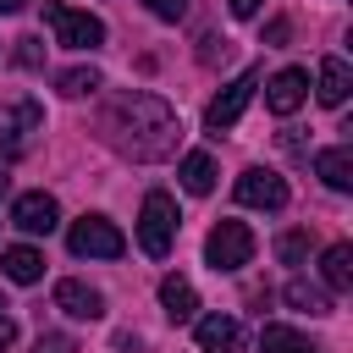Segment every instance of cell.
<instances>
[{"instance_id": "cell-1", "label": "cell", "mask_w": 353, "mask_h": 353, "mask_svg": "<svg viewBox=\"0 0 353 353\" xmlns=\"http://www.w3.org/2000/svg\"><path fill=\"white\" fill-rule=\"evenodd\" d=\"M105 138L127 154V160H165L182 138V121L176 110L160 99V94H143V88H127L105 105Z\"/></svg>"}, {"instance_id": "cell-2", "label": "cell", "mask_w": 353, "mask_h": 353, "mask_svg": "<svg viewBox=\"0 0 353 353\" xmlns=\"http://www.w3.org/2000/svg\"><path fill=\"white\" fill-rule=\"evenodd\" d=\"M171 243H176V199L154 188V193L143 199V210H138V248H143L149 259H165Z\"/></svg>"}, {"instance_id": "cell-3", "label": "cell", "mask_w": 353, "mask_h": 353, "mask_svg": "<svg viewBox=\"0 0 353 353\" xmlns=\"http://www.w3.org/2000/svg\"><path fill=\"white\" fill-rule=\"evenodd\" d=\"M44 22H50L55 44H66V50H99L105 44V22L88 11H72L61 0H44Z\"/></svg>"}, {"instance_id": "cell-4", "label": "cell", "mask_w": 353, "mask_h": 353, "mask_svg": "<svg viewBox=\"0 0 353 353\" xmlns=\"http://www.w3.org/2000/svg\"><path fill=\"white\" fill-rule=\"evenodd\" d=\"M66 248H72L77 259H121V254H127V237L116 232V221H105V215H83V221H72Z\"/></svg>"}, {"instance_id": "cell-5", "label": "cell", "mask_w": 353, "mask_h": 353, "mask_svg": "<svg viewBox=\"0 0 353 353\" xmlns=\"http://www.w3.org/2000/svg\"><path fill=\"white\" fill-rule=\"evenodd\" d=\"M204 259H210V270H243L254 259V232L243 221H215L204 237Z\"/></svg>"}, {"instance_id": "cell-6", "label": "cell", "mask_w": 353, "mask_h": 353, "mask_svg": "<svg viewBox=\"0 0 353 353\" xmlns=\"http://www.w3.org/2000/svg\"><path fill=\"white\" fill-rule=\"evenodd\" d=\"M254 88H259V72H243V77H232V83H226V88L210 99V110H204V127H210V132H226V127H237V116L248 110Z\"/></svg>"}, {"instance_id": "cell-7", "label": "cell", "mask_w": 353, "mask_h": 353, "mask_svg": "<svg viewBox=\"0 0 353 353\" xmlns=\"http://www.w3.org/2000/svg\"><path fill=\"white\" fill-rule=\"evenodd\" d=\"M232 193H237V204H248V210H281V204H287V182H281L276 171H265V165L243 171Z\"/></svg>"}, {"instance_id": "cell-8", "label": "cell", "mask_w": 353, "mask_h": 353, "mask_svg": "<svg viewBox=\"0 0 353 353\" xmlns=\"http://www.w3.org/2000/svg\"><path fill=\"white\" fill-rule=\"evenodd\" d=\"M11 221H17L28 237H50V232L61 226V204H55V199L39 188V193H22V199L11 204Z\"/></svg>"}, {"instance_id": "cell-9", "label": "cell", "mask_w": 353, "mask_h": 353, "mask_svg": "<svg viewBox=\"0 0 353 353\" xmlns=\"http://www.w3.org/2000/svg\"><path fill=\"white\" fill-rule=\"evenodd\" d=\"M303 99H309V72H303V66H287V72H276V77L265 83V105H270L276 116H292Z\"/></svg>"}, {"instance_id": "cell-10", "label": "cell", "mask_w": 353, "mask_h": 353, "mask_svg": "<svg viewBox=\"0 0 353 353\" xmlns=\"http://www.w3.org/2000/svg\"><path fill=\"white\" fill-rule=\"evenodd\" d=\"M55 309L72 320H99L105 314V292L88 281H55Z\"/></svg>"}, {"instance_id": "cell-11", "label": "cell", "mask_w": 353, "mask_h": 353, "mask_svg": "<svg viewBox=\"0 0 353 353\" xmlns=\"http://www.w3.org/2000/svg\"><path fill=\"white\" fill-rule=\"evenodd\" d=\"M193 336H199L204 353H243V325H237L232 314H204Z\"/></svg>"}, {"instance_id": "cell-12", "label": "cell", "mask_w": 353, "mask_h": 353, "mask_svg": "<svg viewBox=\"0 0 353 353\" xmlns=\"http://www.w3.org/2000/svg\"><path fill=\"white\" fill-rule=\"evenodd\" d=\"M314 171H320V182H325L331 193H347V188H353V149H347V143L320 149V154H314Z\"/></svg>"}, {"instance_id": "cell-13", "label": "cell", "mask_w": 353, "mask_h": 353, "mask_svg": "<svg viewBox=\"0 0 353 353\" xmlns=\"http://www.w3.org/2000/svg\"><path fill=\"white\" fill-rule=\"evenodd\" d=\"M160 309L182 325V320H193V309H199V292H193V281L188 276H165L160 281Z\"/></svg>"}, {"instance_id": "cell-14", "label": "cell", "mask_w": 353, "mask_h": 353, "mask_svg": "<svg viewBox=\"0 0 353 353\" xmlns=\"http://www.w3.org/2000/svg\"><path fill=\"white\" fill-rule=\"evenodd\" d=\"M347 88H353L347 61H342V55H325V61H320V88H314V94H320V105H342V99H347Z\"/></svg>"}, {"instance_id": "cell-15", "label": "cell", "mask_w": 353, "mask_h": 353, "mask_svg": "<svg viewBox=\"0 0 353 353\" xmlns=\"http://www.w3.org/2000/svg\"><path fill=\"white\" fill-rule=\"evenodd\" d=\"M0 270H6L11 281L33 287V281L44 276V254H39V248H28V243H17V248H6V254H0Z\"/></svg>"}, {"instance_id": "cell-16", "label": "cell", "mask_w": 353, "mask_h": 353, "mask_svg": "<svg viewBox=\"0 0 353 353\" xmlns=\"http://www.w3.org/2000/svg\"><path fill=\"white\" fill-rule=\"evenodd\" d=\"M320 276H325L331 292H347V287H353V248H347V243H331V248L320 254Z\"/></svg>"}, {"instance_id": "cell-17", "label": "cell", "mask_w": 353, "mask_h": 353, "mask_svg": "<svg viewBox=\"0 0 353 353\" xmlns=\"http://www.w3.org/2000/svg\"><path fill=\"white\" fill-rule=\"evenodd\" d=\"M259 347H265V353H320V347H314L303 331H292V325H265V331H259Z\"/></svg>"}, {"instance_id": "cell-18", "label": "cell", "mask_w": 353, "mask_h": 353, "mask_svg": "<svg viewBox=\"0 0 353 353\" xmlns=\"http://www.w3.org/2000/svg\"><path fill=\"white\" fill-rule=\"evenodd\" d=\"M182 188H188V193H210V188H215V160H210L204 149L182 154Z\"/></svg>"}, {"instance_id": "cell-19", "label": "cell", "mask_w": 353, "mask_h": 353, "mask_svg": "<svg viewBox=\"0 0 353 353\" xmlns=\"http://www.w3.org/2000/svg\"><path fill=\"white\" fill-rule=\"evenodd\" d=\"M287 303L292 309H303V314H331V292L325 287H314V281H287Z\"/></svg>"}, {"instance_id": "cell-20", "label": "cell", "mask_w": 353, "mask_h": 353, "mask_svg": "<svg viewBox=\"0 0 353 353\" xmlns=\"http://www.w3.org/2000/svg\"><path fill=\"white\" fill-rule=\"evenodd\" d=\"M55 88H61L66 99H83V94L99 88V72H94V66H66V72L55 77Z\"/></svg>"}, {"instance_id": "cell-21", "label": "cell", "mask_w": 353, "mask_h": 353, "mask_svg": "<svg viewBox=\"0 0 353 353\" xmlns=\"http://www.w3.org/2000/svg\"><path fill=\"white\" fill-rule=\"evenodd\" d=\"M276 254H281V265H303L309 259V232H281L276 237Z\"/></svg>"}, {"instance_id": "cell-22", "label": "cell", "mask_w": 353, "mask_h": 353, "mask_svg": "<svg viewBox=\"0 0 353 353\" xmlns=\"http://www.w3.org/2000/svg\"><path fill=\"white\" fill-rule=\"evenodd\" d=\"M33 353H77V342H72L66 331H44V336L33 342Z\"/></svg>"}, {"instance_id": "cell-23", "label": "cell", "mask_w": 353, "mask_h": 353, "mask_svg": "<svg viewBox=\"0 0 353 353\" xmlns=\"http://www.w3.org/2000/svg\"><path fill=\"white\" fill-rule=\"evenodd\" d=\"M143 6H149L160 22H182V17H188V0H143Z\"/></svg>"}, {"instance_id": "cell-24", "label": "cell", "mask_w": 353, "mask_h": 353, "mask_svg": "<svg viewBox=\"0 0 353 353\" xmlns=\"http://www.w3.org/2000/svg\"><path fill=\"white\" fill-rule=\"evenodd\" d=\"M226 55H232V39H215V33H210V39H204V50H199V61H204V66H215V61H226Z\"/></svg>"}, {"instance_id": "cell-25", "label": "cell", "mask_w": 353, "mask_h": 353, "mask_svg": "<svg viewBox=\"0 0 353 353\" xmlns=\"http://www.w3.org/2000/svg\"><path fill=\"white\" fill-rule=\"evenodd\" d=\"M17 61H22V66H39V61H44L39 39H17Z\"/></svg>"}, {"instance_id": "cell-26", "label": "cell", "mask_w": 353, "mask_h": 353, "mask_svg": "<svg viewBox=\"0 0 353 353\" xmlns=\"http://www.w3.org/2000/svg\"><path fill=\"white\" fill-rule=\"evenodd\" d=\"M226 6H232V17H259L265 0H226Z\"/></svg>"}, {"instance_id": "cell-27", "label": "cell", "mask_w": 353, "mask_h": 353, "mask_svg": "<svg viewBox=\"0 0 353 353\" xmlns=\"http://www.w3.org/2000/svg\"><path fill=\"white\" fill-rule=\"evenodd\" d=\"M265 44H287V22H270L265 28Z\"/></svg>"}, {"instance_id": "cell-28", "label": "cell", "mask_w": 353, "mask_h": 353, "mask_svg": "<svg viewBox=\"0 0 353 353\" xmlns=\"http://www.w3.org/2000/svg\"><path fill=\"white\" fill-rule=\"evenodd\" d=\"M28 0H0V17H11V11H22Z\"/></svg>"}, {"instance_id": "cell-29", "label": "cell", "mask_w": 353, "mask_h": 353, "mask_svg": "<svg viewBox=\"0 0 353 353\" xmlns=\"http://www.w3.org/2000/svg\"><path fill=\"white\" fill-rule=\"evenodd\" d=\"M0 309H6V298H0Z\"/></svg>"}]
</instances>
